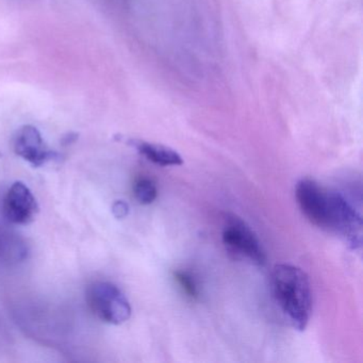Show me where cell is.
Returning <instances> with one entry per match:
<instances>
[{
  "label": "cell",
  "mask_w": 363,
  "mask_h": 363,
  "mask_svg": "<svg viewBox=\"0 0 363 363\" xmlns=\"http://www.w3.org/2000/svg\"><path fill=\"white\" fill-rule=\"evenodd\" d=\"M3 212L12 224L27 225L35 220L39 205L30 189L23 182H16L4 197Z\"/></svg>",
  "instance_id": "obj_5"
},
{
  "label": "cell",
  "mask_w": 363,
  "mask_h": 363,
  "mask_svg": "<svg viewBox=\"0 0 363 363\" xmlns=\"http://www.w3.org/2000/svg\"><path fill=\"white\" fill-rule=\"evenodd\" d=\"M26 247L20 238L9 231L0 229V260L18 262L26 256Z\"/></svg>",
  "instance_id": "obj_8"
},
{
  "label": "cell",
  "mask_w": 363,
  "mask_h": 363,
  "mask_svg": "<svg viewBox=\"0 0 363 363\" xmlns=\"http://www.w3.org/2000/svg\"><path fill=\"white\" fill-rule=\"evenodd\" d=\"M86 301L103 322L121 325L131 316V306L124 293L111 282L96 281L86 290Z\"/></svg>",
  "instance_id": "obj_4"
},
{
  "label": "cell",
  "mask_w": 363,
  "mask_h": 363,
  "mask_svg": "<svg viewBox=\"0 0 363 363\" xmlns=\"http://www.w3.org/2000/svg\"><path fill=\"white\" fill-rule=\"evenodd\" d=\"M14 150L35 167H41L56 156L44 143L41 133L33 126H24L16 133Z\"/></svg>",
  "instance_id": "obj_6"
},
{
  "label": "cell",
  "mask_w": 363,
  "mask_h": 363,
  "mask_svg": "<svg viewBox=\"0 0 363 363\" xmlns=\"http://www.w3.org/2000/svg\"><path fill=\"white\" fill-rule=\"evenodd\" d=\"M112 211H113L116 218H126L127 214H128L129 207L125 201H118L114 203L113 207H112Z\"/></svg>",
  "instance_id": "obj_11"
},
{
  "label": "cell",
  "mask_w": 363,
  "mask_h": 363,
  "mask_svg": "<svg viewBox=\"0 0 363 363\" xmlns=\"http://www.w3.org/2000/svg\"><path fill=\"white\" fill-rule=\"evenodd\" d=\"M133 194L142 205H150L158 196V189L150 178L141 177L133 184Z\"/></svg>",
  "instance_id": "obj_9"
},
{
  "label": "cell",
  "mask_w": 363,
  "mask_h": 363,
  "mask_svg": "<svg viewBox=\"0 0 363 363\" xmlns=\"http://www.w3.org/2000/svg\"><path fill=\"white\" fill-rule=\"evenodd\" d=\"M295 197L301 213L311 224L339 235L352 250L361 247L362 218L341 193L305 178L297 182Z\"/></svg>",
  "instance_id": "obj_1"
},
{
  "label": "cell",
  "mask_w": 363,
  "mask_h": 363,
  "mask_svg": "<svg viewBox=\"0 0 363 363\" xmlns=\"http://www.w3.org/2000/svg\"><path fill=\"white\" fill-rule=\"evenodd\" d=\"M176 281L179 284L180 288L191 298L196 299L199 295V284L195 279L194 275L188 271H177L174 273Z\"/></svg>",
  "instance_id": "obj_10"
},
{
  "label": "cell",
  "mask_w": 363,
  "mask_h": 363,
  "mask_svg": "<svg viewBox=\"0 0 363 363\" xmlns=\"http://www.w3.org/2000/svg\"><path fill=\"white\" fill-rule=\"evenodd\" d=\"M222 241L229 256L235 260L247 261L257 267H264L267 257L260 240L245 220L235 214H226Z\"/></svg>",
  "instance_id": "obj_3"
},
{
  "label": "cell",
  "mask_w": 363,
  "mask_h": 363,
  "mask_svg": "<svg viewBox=\"0 0 363 363\" xmlns=\"http://www.w3.org/2000/svg\"><path fill=\"white\" fill-rule=\"evenodd\" d=\"M271 290L289 324L296 330H305L312 313L311 284L307 274L296 265H275L272 271Z\"/></svg>",
  "instance_id": "obj_2"
},
{
  "label": "cell",
  "mask_w": 363,
  "mask_h": 363,
  "mask_svg": "<svg viewBox=\"0 0 363 363\" xmlns=\"http://www.w3.org/2000/svg\"><path fill=\"white\" fill-rule=\"evenodd\" d=\"M128 143L148 161L159 167H178L184 164L182 157L173 148L141 140H129Z\"/></svg>",
  "instance_id": "obj_7"
}]
</instances>
